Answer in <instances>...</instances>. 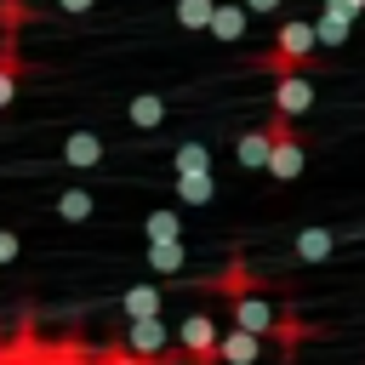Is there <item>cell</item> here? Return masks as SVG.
Segmentation results:
<instances>
[{
    "mask_svg": "<svg viewBox=\"0 0 365 365\" xmlns=\"http://www.w3.org/2000/svg\"><path fill=\"white\" fill-rule=\"evenodd\" d=\"M91 211H97L91 188H63V194H57V217H63V222H86Z\"/></svg>",
    "mask_w": 365,
    "mask_h": 365,
    "instance_id": "d6986e66",
    "label": "cell"
},
{
    "mask_svg": "<svg viewBox=\"0 0 365 365\" xmlns=\"http://www.w3.org/2000/svg\"><path fill=\"white\" fill-rule=\"evenodd\" d=\"M336 6H342V11H365V0H336Z\"/></svg>",
    "mask_w": 365,
    "mask_h": 365,
    "instance_id": "4316f807",
    "label": "cell"
},
{
    "mask_svg": "<svg viewBox=\"0 0 365 365\" xmlns=\"http://www.w3.org/2000/svg\"><path fill=\"white\" fill-rule=\"evenodd\" d=\"M268 154H274V131H268V125H257V131H245V137L234 143V160H240L245 171H268Z\"/></svg>",
    "mask_w": 365,
    "mask_h": 365,
    "instance_id": "8fae6325",
    "label": "cell"
},
{
    "mask_svg": "<svg viewBox=\"0 0 365 365\" xmlns=\"http://www.w3.org/2000/svg\"><path fill=\"white\" fill-rule=\"evenodd\" d=\"M245 17H251V11H245L240 0H217V17H211V29H205V34H217L222 46H234V40L245 34Z\"/></svg>",
    "mask_w": 365,
    "mask_h": 365,
    "instance_id": "4fadbf2b",
    "label": "cell"
},
{
    "mask_svg": "<svg viewBox=\"0 0 365 365\" xmlns=\"http://www.w3.org/2000/svg\"><path fill=\"white\" fill-rule=\"evenodd\" d=\"M217 17V0H177V23L182 29H211Z\"/></svg>",
    "mask_w": 365,
    "mask_h": 365,
    "instance_id": "7402d4cb",
    "label": "cell"
},
{
    "mask_svg": "<svg viewBox=\"0 0 365 365\" xmlns=\"http://www.w3.org/2000/svg\"><path fill=\"white\" fill-rule=\"evenodd\" d=\"M319 51H331V46H342L348 34H354V11H342L336 0H325V11H319Z\"/></svg>",
    "mask_w": 365,
    "mask_h": 365,
    "instance_id": "7c38bea8",
    "label": "cell"
},
{
    "mask_svg": "<svg viewBox=\"0 0 365 365\" xmlns=\"http://www.w3.org/2000/svg\"><path fill=\"white\" fill-rule=\"evenodd\" d=\"M17 251H23V240H17V234H11V228H0V268H6V262H11V257H17Z\"/></svg>",
    "mask_w": 365,
    "mask_h": 365,
    "instance_id": "d4e9b609",
    "label": "cell"
},
{
    "mask_svg": "<svg viewBox=\"0 0 365 365\" xmlns=\"http://www.w3.org/2000/svg\"><path fill=\"white\" fill-rule=\"evenodd\" d=\"M228 319L240 325V331H257V336H268V331H279V319L285 314H274L257 291H240V297H228Z\"/></svg>",
    "mask_w": 365,
    "mask_h": 365,
    "instance_id": "277c9868",
    "label": "cell"
},
{
    "mask_svg": "<svg viewBox=\"0 0 365 365\" xmlns=\"http://www.w3.org/2000/svg\"><path fill=\"white\" fill-rule=\"evenodd\" d=\"M97 160H103V137H97V131H68V137H63V165L91 171Z\"/></svg>",
    "mask_w": 365,
    "mask_h": 365,
    "instance_id": "30bf717a",
    "label": "cell"
},
{
    "mask_svg": "<svg viewBox=\"0 0 365 365\" xmlns=\"http://www.w3.org/2000/svg\"><path fill=\"white\" fill-rule=\"evenodd\" d=\"M29 17H34L29 0H0V34H6V40H17V29H23Z\"/></svg>",
    "mask_w": 365,
    "mask_h": 365,
    "instance_id": "603a6c76",
    "label": "cell"
},
{
    "mask_svg": "<svg viewBox=\"0 0 365 365\" xmlns=\"http://www.w3.org/2000/svg\"><path fill=\"white\" fill-rule=\"evenodd\" d=\"M262 359V336L257 331H222V348H217V365H257Z\"/></svg>",
    "mask_w": 365,
    "mask_h": 365,
    "instance_id": "ba28073f",
    "label": "cell"
},
{
    "mask_svg": "<svg viewBox=\"0 0 365 365\" xmlns=\"http://www.w3.org/2000/svg\"><path fill=\"white\" fill-rule=\"evenodd\" d=\"M211 194H217L211 171H188V177H177V200H182V205H211Z\"/></svg>",
    "mask_w": 365,
    "mask_h": 365,
    "instance_id": "ac0fdd59",
    "label": "cell"
},
{
    "mask_svg": "<svg viewBox=\"0 0 365 365\" xmlns=\"http://www.w3.org/2000/svg\"><path fill=\"white\" fill-rule=\"evenodd\" d=\"M160 302H165L160 285H131V291L120 297V314H125V319H160Z\"/></svg>",
    "mask_w": 365,
    "mask_h": 365,
    "instance_id": "9a60e30c",
    "label": "cell"
},
{
    "mask_svg": "<svg viewBox=\"0 0 365 365\" xmlns=\"http://www.w3.org/2000/svg\"><path fill=\"white\" fill-rule=\"evenodd\" d=\"M182 262H188L182 240H160V245H148V268H154V274H182Z\"/></svg>",
    "mask_w": 365,
    "mask_h": 365,
    "instance_id": "44dd1931",
    "label": "cell"
},
{
    "mask_svg": "<svg viewBox=\"0 0 365 365\" xmlns=\"http://www.w3.org/2000/svg\"><path fill=\"white\" fill-rule=\"evenodd\" d=\"M57 6H63V11H91L97 0H57Z\"/></svg>",
    "mask_w": 365,
    "mask_h": 365,
    "instance_id": "484cf974",
    "label": "cell"
},
{
    "mask_svg": "<svg viewBox=\"0 0 365 365\" xmlns=\"http://www.w3.org/2000/svg\"><path fill=\"white\" fill-rule=\"evenodd\" d=\"M336 251V234L331 228H302L297 234V262H325Z\"/></svg>",
    "mask_w": 365,
    "mask_h": 365,
    "instance_id": "2e32d148",
    "label": "cell"
},
{
    "mask_svg": "<svg viewBox=\"0 0 365 365\" xmlns=\"http://www.w3.org/2000/svg\"><path fill=\"white\" fill-rule=\"evenodd\" d=\"M177 348H182V365H217V348H222V325L211 314H188L177 325Z\"/></svg>",
    "mask_w": 365,
    "mask_h": 365,
    "instance_id": "3957f363",
    "label": "cell"
},
{
    "mask_svg": "<svg viewBox=\"0 0 365 365\" xmlns=\"http://www.w3.org/2000/svg\"><path fill=\"white\" fill-rule=\"evenodd\" d=\"M125 120H131L137 131H154V125L165 120V97H160V91H137V97L125 103Z\"/></svg>",
    "mask_w": 365,
    "mask_h": 365,
    "instance_id": "5bb4252c",
    "label": "cell"
},
{
    "mask_svg": "<svg viewBox=\"0 0 365 365\" xmlns=\"http://www.w3.org/2000/svg\"><path fill=\"white\" fill-rule=\"evenodd\" d=\"M268 131H274L268 177H274V182H297V177H302V165H308V148H302V137H297V120L274 114V120H268Z\"/></svg>",
    "mask_w": 365,
    "mask_h": 365,
    "instance_id": "7a4b0ae2",
    "label": "cell"
},
{
    "mask_svg": "<svg viewBox=\"0 0 365 365\" xmlns=\"http://www.w3.org/2000/svg\"><path fill=\"white\" fill-rule=\"evenodd\" d=\"M308 108H314V80H308V74H279V80H274V114L302 120Z\"/></svg>",
    "mask_w": 365,
    "mask_h": 365,
    "instance_id": "8992f818",
    "label": "cell"
},
{
    "mask_svg": "<svg viewBox=\"0 0 365 365\" xmlns=\"http://www.w3.org/2000/svg\"><path fill=\"white\" fill-rule=\"evenodd\" d=\"M23 80H29V57L17 51V40H6V34H0V108L17 97V86H23Z\"/></svg>",
    "mask_w": 365,
    "mask_h": 365,
    "instance_id": "9c48e42d",
    "label": "cell"
},
{
    "mask_svg": "<svg viewBox=\"0 0 365 365\" xmlns=\"http://www.w3.org/2000/svg\"><path fill=\"white\" fill-rule=\"evenodd\" d=\"M143 234H148V245H160V240H182V217L165 205V211H148L143 217Z\"/></svg>",
    "mask_w": 365,
    "mask_h": 365,
    "instance_id": "ffe728a7",
    "label": "cell"
},
{
    "mask_svg": "<svg viewBox=\"0 0 365 365\" xmlns=\"http://www.w3.org/2000/svg\"><path fill=\"white\" fill-rule=\"evenodd\" d=\"M171 171H177V177H188V171H211V148H205L200 137L177 143V154H171Z\"/></svg>",
    "mask_w": 365,
    "mask_h": 365,
    "instance_id": "e0dca14e",
    "label": "cell"
},
{
    "mask_svg": "<svg viewBox=\"0 0 365 365\" xmlns=\"http://www.w3.org/2000/svg\"><path fill=\"white\" fill-rule=\"evenodd\" d=\"M46 359V342L34 331V319H23L11 336H0V365H40Z\"/></svg>",
    "mask_w": 365,
    "mask_h": 365,
    "instance_id": "52a82bcc",
    "label": "cell"
},
{
    "mask_svg": "<svg viewBox=\"0 0 365 365\" xmlns=\"http://www.w3.org/2000/svg\"><path fill=\"white\" fill-rule=\"evenodd\" d=\"M97 365H165V359H143V354H131L125 342H103V348H97Z\"/></svg>",
    "mask_w": 365,
    "mask_h": 365,
    "instance_id": "cb8c5ba5",
    "label": "cell"
},
{
    "mask_svg": "<svg viewBox=\"0 0 365 365\" xmlns=\"http://www.w3.org/2000/svg\"><path fill=\"white\" fill-rule=\"evenodd\" d=\"M125 348L143 359H171V331L165 319H125Z\"/></svg>",
    "mask_w": 365,
    "mask_h": 365,
    "instance_id": "5b68a950",
    "label": "cell"
},
{
    "mask_svg": "<svg viewBox=\"0 0 365 365\" xmlns=\"http://www.w3.org/2000/svg\"><path fill=\"white\" fill-rule=\"evenodd\" d=\"M314 63H319V29H314V23H302V17L279 23L274 46L257 57V68H268L274 80H279V74H308Z\"/></svg>",
    "mask_w": 365,
    "mask_h": 365,
    "instance_id": "6da1fadb",
    "label": "cell"
}]
</instances>
